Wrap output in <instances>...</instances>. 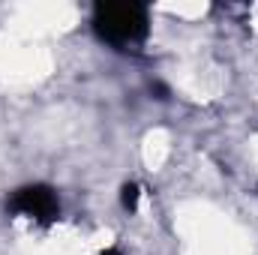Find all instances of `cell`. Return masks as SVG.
Returning a JSON list of instances; mask_svg holds the SVG:
<instances>
[{
    "label": "cell",
    "instance_id": "6da1fadb",
    "mask_svg": "<svg viewBox=\"0 0 258 255\" xmlns=\"http://www.w3.org/2000/svg\"><path fill=\"white\" fill-rule=\"evenodd\" d=\"M93 24L105 42L135 45L147 30V12L135 3H108V6H96Z\"/></svg>",
    "mask_w": 258,
    "mask_h": 255
}]
</instances>
